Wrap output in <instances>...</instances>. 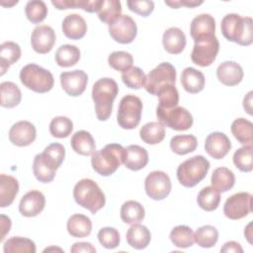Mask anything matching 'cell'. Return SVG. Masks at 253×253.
Returning a JSON list of instances; mask_svg holds the SVG:
<instances>
[{
    "mask_svg": "<svg viewBox=\"0 0 253 253\" xmlns=\"http://www.w3.org/2000/svg\"><path fill=\"white\" fill-rule=\"evenodd\" d=\"M223 37L239 45H250L253 42V21L250 17L238 14L225 15L220 24Z\"/></svg>",
    "mask_w": 253,
    "mask_h": 253,
    "instance_id": "obj_1",
    "label": "cell"
},
{
    "mask_svg": "<svg viewBox=\"0 0 253 253\" xmlns=\"http://www.w3.org/2000/svg\"><path fill=\"white\" fill-rule=\"evenodd\" d=\"M119 93L117 82L109 77L96 81L92 88V99L95 104L96 117L99 121H107L113 110L114 100Z\"/></svg>",
    "mask_w": 253,
    "mask_h": 253,
    "instance_id": "obj_2",
    "label": "cell"
},
{
    "mask_svg": "<svg viewBox=\"0 0 253 253\" xmlns=\"http://www.w3.org/2000/svg\"><path fill=\"white\" fill-rule=\"evenodd\" d=\"M124 156L125 147L123 145L110 143L92 154L91 164L93 169L101 176H110L121 166Z\"/></svg>",
    "mask_w": 253,
    "mask_h": 253,
    "instance_id": "obj_3",
    "label": "cell"
},
{
    "mask_svg": "<svg viewBox=\"0 0 253 253\" xmlns=\"http://www.w3.org/2000/svg\"><path fill=\"white\" fill-rule=\"evenodd\" d=\"M75 202L91 213L95 214L106 204V198L98 184L91 179H82L76 183L73 189Z\"/></svg>",
    "mask_w": 253,
    "mask_h": 253,
    "instance_id": "obj_4",
    "label": "cell"
},
{
    "mask_svg": "<svg viewBox=\"0 0 253 253\" xmlns=\"http://www.w3.org/2000/svg\"><path fill=\"white\" fill-rule=\"evenodd\" d=\"M209 169V160L203 155H196L178 166L177 179L182 186L192 188L206 178Z\"/></svg>",
    "mask_w": 253,
    "mask_h": 253,
    "instance_id": "obj_5",
    "label": "cell"
},
{
    "mask_svg": "<svg viewBox=\"0 0 253 253\" xmlns=\"http://www.w3.org/2000/svg\"><path fill=\"white\" fill-rule=\"evenodd\" d=\"M20 80L25 87L37 93L50 91L54 83L51 72L35 63L27 64L21 69Z\"/></svg>",
    "mask_w": 253,
    "mask_h": 253,
    "instance_id": "obj_6",
    "label": "cell"
},
{
    "mask_svg": "<svg viewBox=\"0 0 253 253\" xmlns=\"http://www.w3.org/2000/svg\"><path fill=\"white\" fill-rule=\"evenodd\" d=\"M142 113V102L134 95H126L122 98L118 114L117 121L119 126L125 129L135 128L141 119Z\"/></svg>",
    "mask_w": 253,
    "mask_h": 253,
    "instance_id": "obj_7",
    "label": "cell"
},
{
    "mask_svg": "<svg viewBox=\"0 0 253 253\" xmlns=\"http://www.w3.org/2000/svg\"><path fill=\"white\" fill-rule=\"evenodd\" d=\"M191 53L192 61L202 67L210 66L216 58L219 50V42L215 35L207 36L195 40Z\"/></svg>",
    "mask_w": 253,
    "mask_h": 253,
    "instance_id": "obj_8",
    "label": "cell"
},
{
    "mask_svg": "<svg viewBox=\"0 0 253 253\" xmlns=\"http://www.w3.org/2000/svg\"><path fill=\"white\" fill-rule=\"evenodd\" d=\"M159 123L174 130H187L193 126V116L183 107L176 106L171 109H156Z\"/></svg>",
    "mask_w": 253,
    "mask_h": 253,
    "instance_id": "obj_9",
    "label": "cell"
},
{
    "mask_svg": "<svg viewBox=\"0 0 253 253\" xmlns=\"http://www.w3.org/2000/svg\"><path fill=\"white\" fill-rule=\"evenodd\" d=\"M176 82V69L169 62H162L153 68L146 76L144 88L151 94L156 95L157 91L164 85Z\"/></svg>",
    "mask_w": 253,
    "mask_h": 253,
    "instance_id": "obj_10",
    "label": "cell"
},
{
    "mask_svg": "<svg viewBox=\"0 0 253 253\" xmlns=\"http://www.w3.org/2000/svg\"><path fill=\"white\" fill-rule=\"evenodd\" d=\"M171 181L169 176L163 171L150 172L144 181L146 195L155 201L165 199L171 192Z\"/></svg>",
    "mask_w": 253,
    "mask_h": 253,
    "instance_id": "obj_11",
    "label": "cell"
},
{
    "mask_svg": "<svg viewBox=\"0 0 253 253\" xmlns=\"http://www.w3.org/2000/svg\"><path fill=\"white\" fill-rule=\"evenodd\" d=\"M252 211V195L240 192L230 196L224 203L223 212L230 219H240Z\"/></svg>",
    "mask_w": 253,
    "mask_h": 253,
    "instance_id": "obj_12",
    "label": "cell"
},
{
    "mask_svg": "<svg viewBox=\"0 0 253 253\" xmlns=\"http://www.w3.org/2000/svg\"><path fill=\"white\" fill-rule=\"evenodd\" d=\"M109 34L119 43H130L136 37L137 27L130 16L121 15L114 24L109 26Z\"/></svg>",
    "mask_w": 253,
    "mask_h": 253,
    "instance_id": "obj_13",
    "label": "cell"
},
{
    "mask_svg": "<svg viewBox=\"0 0 253 253\" xmlns=\"http://www.w3.org/2000/svg\"><path fill=\"white\" fill-rule=\"evenodd\" d=\"M88 83V76L83 70L66 71L60 74V84L64 92L72 97L82 95Z\"/></svg>",
    "mask_w": 253,
    "mask_h": 253,
    "instance_id": "obj_14",
    "label": "cell"
},
{
    "mask_svg": "<svg viewBox=\"0 0 253 253\" xmlns=\"http://www.w3.org/2000/svg\"><path fill=\"white\" fill-rule=\"evenodd\" d=\"M55 33L53 29L46 25L38 26L34 29L31 36L33 49L41 54L49 52L55 43Z\"/></svg>",
    "mask_w": 253,
    "mask_h": 253,
    "instance_id": "obj_15",
    "label": "cell"
},
{
    "mask_svg": "<svg viewBox=\"0 0 253 253\" xmlns=\"http://www.w3.org/2000/svg\"><path fill=\"white\" fill-rule=\"evenodd\" d=\"M37 136L35 126L28 121H20L14 124L9 130L10 141L17 146H28L32 144Z\"/></svg>",
    "mask_w": 253,
    "mask_h": 253,
    "instance_id": "obj_16",
    "label": "cell"
},
{
    "mask_svg": "<svg viewBox=\"0 0 253 253\" xmlns=\"http://www.w3.org/2000/svg\"><path fill=\"white\" fill-rule=\"evenodd\" d=\"M45 206V198L40 191L33 190L24 195L19 204V211L22 215L33 217L40 214Z\"/></svg>",
    "mask_w": 253,
    "mask_h": 253,
    "instance_id": "obj_17",
    "label": "cell"
},
{
    "mask_svg": "<svg viewBox=\"0 0 253 253\" xmlns=\"http://www.w3.org/2000/svg\"><path fill=\"white\" fill-rule=\"evenodd\" d=\"M230 148V140L223 132L214 131L210 133L206 138L205 150L214 159L223 158L229 152Z\"/></svg>",
    "mask_w": 253,
    "mask_h": 253,
    "instance_id": "obj_18",
    "label": "cell"
},
{
    "mask_svg": "<svg viewBox=\"0 0 253 253\" xmlns=\"http://www.w3.org/2000/svg\"><path fill=\"white\" fill-rule=\"evenodd\" d=\"M243 69L235 61H224L216 69V76L219 82L226 86H235L243 79Z\"/></svg>",
    "mask_w": 253,
    "mask_h": 253,
    "instance_id": "obj_19",
    "label": "cell"
},
{
    "mask_svg": "<svg viewBox=\"0 0 253 253\" xmlns=\"http://www.w3.org/2000/svg\"><path fill=\"white\" fill-rule=\"evenodd\" d=\"M123 163L126 168L132 171H138L148 163V152L145 148L132 144L125 148Z\"/></svg>",
    "mask_w": 253,
    "mask_h": 253,
    "instance_id": "obj_20",
    "label": "cell"
},
{
    "mask_svg": "<svg viewBox=\"0 0 253 253\" xmlns=\"http://www.w3.org/2000/svg\"><path fill=\"white\" fill-rule=\"evenodd\" d=\"M61 29L66 38L80 40L87 32V24L79 14H69L63 19Z\"/></svg>",
    "mask_w": 253,
    "mask_h": 253,
    "instance_id": "obj_21",
    "label": "cell"
},
{
    "mask_svg": "<svg viewBox=\"0 0 253 253\" xmlns=\"http://www.w3.org/2000/svg\"><path fill=\"white\" fill-rule=\"evenodd\" d=\"M215 32V21L210 14L196 16L190 26V34L193 40H198L207 36H213Z\"/></svg>",
    "mask_w": 253,
    "mask_h": 253,
    "instance_id": "obj_22",
    "label": "cell"
},
{
    "mask_svg": "<svg viewBox=\"0 0 253 253\" xmlns=\"http://www.w3.org/2000/svg\"><path fill=\"white\" fill-rule=\"evenodd\" d=\"M162 43L167 52L171 54H179L186 46V36L181 29L171 27L164 32Z\"/></svg>",
    "mask_w": 253,
    "mask_h": 253,
    "instance_id": "obj_23",
    "label": "cell"
},
{
    "mask_svg": "<svg viewBox=\"0 0 253 253\" xmlns=\"http://www.w3.org/2000/svg\"><path fill=\"white\" fill-rule=\"evenodd\" d=\"M126 238L130 247L141 250L148 246L151 240V234L146 226L134 223L127 229Z\"/></svg>",
    "mask_w": 253,
    "mask_h": 253,
    "instance_id": "obj_24",
    "label": "cell"
},
{
    "mask_svg": "<svg viewBox=\"0 0 253 253\" xmlns=\"http://www.w3.org/2000/svg\"><path fill=\"white\" fill-rule=\"evenodd\" d=\"M19 192V183L16 178L10 175H0V207H9Z\"/></svg>",
    "mask_w": 253,
    "mask_h": 253,
    "instance_id": "obj_25",
    "label": "cell"
},
{
    "mask_svg": "<svg viewBox=\"0 0 253 253\" xmlns=\"http://www.w3.org/2000/svg\"><path fill=\"white\" fill-rule=\"evenodd\" d=\"M66 228L71 236L83 238L90 235L92 231V221L84 214L75 213L68 218Z\"/></svg>",
    "mask_w": 253,
    "mask_h": 253,
    "instance_id": "obj_26",
    "label": "cell"
},
{
    "mask_svg": "<svg viewBox=\"0 0 253 253\" xmlns=\"http://www.w3.org/2000/svg\"><path fill=\"white\" fill-rule=\"evenodd\" d=\"M181 84L188 93L196 94L204 89L205 76L200 70L193 67H187L182 71Z\"/></svg>",
    "mask_w": 253,
    "mask_h": 253,
    "instance_id": "obj_27",
    "label": "cell"
},
{
    "mask_svg": "<svg viewBox=\"0 0 253 253\" xmlns=\"http://www.w3.org/2000/svg\"><path fill=\"white\" fill-rule=\"evenodd\" d=\"M72 149L83 156L92 155L96 150V143L90 132L86 130L76 131L70 140Z\"/></svg>",
    "mask_w": 253,
    "mask_h": 253,
    "instance_id": "obj_28",
    "label": "cell"
},
{
    "mask_svg": "<svg viewBox=\"0 0 253 253\" xmlns=\"http://www.w3.org/2000/svg\"><path fill=\"white\" fill-rule=\"evenodd\" d=\"M21 57V47L14 42H5L0 45V68L3 75L10 65L14 64Z\"/></svg>",
    "mask_w": 253,
    "mask_h": 253,
    "instance_id": "obj_29",
    "label": "cell"
},
{
    "mask_svg": "<svg viewBox=\"0 0 253 253\" xmlns=\"http://www.w3.org/2000/svg\"><path fill=\"white\" fill-rule=\"evenodd\" d=\"M144 208L136 201H126L121 208V218L125 223H138L144 218Z\"/></svg>",
    "mask_w": 253,
    "mask_h": 253,
    "instance_id": "obj_30",
    "label": "cell"
},
{
    "mask_svg": "<svg viewBox=\"0 0 253 253\" xmlns=\"http://www.w3.org/2000/svg\"><path fill=\"white\" fill-rule=\"evenodd\" d=\"M140 138L147 144H158L165 137L164 126L158 122H150L141 126L139 130Z\"/></svg>",
    "mask_w": 253,
    "mask_h": 253,
    "instance_id": "obj_31",
    "label": "cell"
},
{
    "mask_svg": "<svg viewBox=\"0 0 253 253\" xmlns=\"http://www.w3.org/2000/svg\"><path fill=\"white\" fill-rule=\"evenodd\" d=\"M211 185L218 192H227L229 191L235 183V177L231 170L226 167H218L213 170L211 179Z\"/></svg>",
    "mask_w": 253,
    "mask_h": 253,
    "instance_id": "obj_32",
    "label": "cell"
},
{
    "mask_svg": "<svg viewBox=\"0 0 253 253\" xmlns=\"http://www.w3.org/2000/svg\"><path fill=\"white\" fill-rule=\"evenodd\" d=\"M97 13L103 23L111 26L121 17L122 4L118 0H102Z\"/></svg>",
    "mask_w": 253,
    "mask_h": 253,
    "instance_id": "obj_33",
    "label": "cell"
},
{
    "mask_svg": "<svg viewBox=\"0 0 253 253\" xmlns=\"http://www.w3.org/2000/svg\"><path fill=\"white\" fill-rule=\"evenodd\" d=\"M231 132L238 142L242 144H251L253 140V124L244 119L238 118L231 124Z\"/></svg>",
    "mask_w": 253,
    "mask_h": 253,
    "instance_id": "obj_34",
    "label": "cell"
},
{
    "mask_svg": "<svg viewBox=\"0 0 253 253\" xmlns=\"http://www.w3.org/2000/svg\"><path fill=\"white\" fill-rule=\"evenodd\" d=\"M1 90V106L4 108H14L18 106L22 99V93L19 87L10 81H5L0 84Z\"/></svg>",
    "mask_w": 253,
    "mask_h": 253,
    "instance_id": "obj_35",
    "label": "cell"
},
{
    "mask_svg": "<svg viewBox=\"0 0 253 253\" xmlns=\"http://www.w3.org/2000/svg\"><path fill=\"white\" fill-rule=\"evenodd\" d=\"M198 140L193 134L175 135L170 140L171 150L178 155H185L196 150Z\"/></svg>",
    "mask_w": 253,
    "mask_h": 253,
    "instance_id": "obj_36",
    "label": "cell"
},
{
    "mask_svg": "<svg viewBox=\"0 0 253 253\" xmlns=\"http://www.w3.org/2000/svg\"><path fill=\"white\" fill-rule=\"evenodd\" d=\"M80 59V50L76 45H60L55 52V61L61 67H71Z\"/></svg>",
    "mask_w": 253,
    "mask_h": 253,
    "instance_id": "obj_37",
    "label": "cell"
},
{
    "mask_svg": "<svg viewBox=\"0 0 253 253\" xmlns=\"http://www.w3.org/2000/svg\"><path fill=\"white\" fill-rule=\"evenodd\" d=\"M220 202L219 192L212 186L203 188L197 197V203L201 209L206 211H214Z\"/></svg>",
    "mask_w": 253,
    "mask_h": 253,
    "instance_id": "obj_38",
    "label": "cell"
},
{
    "mask_svg": "<svg viewBox=\"0 0 253 253\" xmlns=\"http://www.w3.org/2000/svg\"><path fill=\"white\" fill-rule=\"evenodd\" d=\"M171 242L178 248H188L194 244V232L187 225H177L170 232Z\"/></svg>",
    "mask_w": 253,
    "mask_h": 253,
    "instance_id": "obj_39",
    "label": "cell"
},
{
    "mask_svg": "<svg viewBox=\"0 0 253 253\" xmlns=\"http://www.w3.org/2000/svg\"><path fill=\"white\" fill-rule=\"evenodd\" d=\"M3 250L5 253H35L36 245L35 242L29 238L13 236L5 241L3 245Z\"/></svg>",
    "mask_w": 253,
    "mask_h": 253,
    "instance_id": "obj_40",
    "label": "cell"
},
{
    "mask_svg": "<svg viewBox=\"0 0 253 253\" xmlns=\"http://www.w3.org/2000/svg\"><path fill=\"white\" fill-rule=\"evenodd\" d=\"M218 240V231L212 225H204L194 233V241L203 248H211Z\"/></svg>",
    "mask_w": 253,
    "mask_h": 253,
    "instance_id": "obj_41",
    "label": "cell"
},
{
    "mask_svg": "<svg viewBox=\"0 0 253 253\" xmlns=\"http://www.w3.org/2000/svg\"><path fill=\"white\" fill-rule=\"evenodd\" d=\"M33 171L37 180H39L42 183L51 182L54 179L56 173V170L44 161L41 153L37 154L34 158Z\"/></svg>",
    "mask_w": 253,
    "mask_h": 253,
    "instance_id": "obj_42",
    "label": "cell"
},
{
    "mask_svg": "<svg viewBox=\"0 0 253 253\" xmlns=\"http://www.w3.org/2000/svg\"><path fill=\"white\" fill-rule=\"evenodd\" d=\"M159 104L157 108L160 109H171L178 106L179 93L175 85L167 84L162 86L156 93Z\"/></svg>",
    "mask_w": 253,
    "mask_h": 253,
    "instance_id": "obj_43",
    "label": "cell"
},
{
    "mask_svg": "<svg viewBox=\"0 0 253 253\" xmlns=\"http://www.w3.org/2000/svg\"><path fill=\"white\" fill-rule=\"evenodd\" d=\"M41 154L42 158L47 162V164L57 170L64 160L65 148L62 144L54 142L47 145Z\"/></svg>",
    "mask_w": 253,
    "mask_h": 253,
    "instance_id": "obj_44",
    "label": "cell"
},
{
    "mask_svg": "<svg viewBox=\"0 0 253 253\" xmlns=\"http://www.w3.org/2000/svg\"><path fill=\"white\" fill-rule=\"evenodd\" d=\"M253 147L252 144L244 145L238 148L233 154L234 165L242 172H251L253 169V158H252Z\"/></svg>",
    "mask_w": 253,
    "mask_h": 253,
    "instance_id": "obj_45",
    "label": "cell"
},
{
    "mask_svg": "<svg viewBox=\"0 0 253 253\" xmlns=\"http://www.w3.org/2000/svg\"><path fill=\"white\" fill-rule=\"evenodd\" d=\"M25 13L30 22L39 24L45 19L47 15V7L43 1L32 0L26 4Z\"/></svg>",
    "mask_w": 253,
    "mask_h": 253,
    "instance_id": "obj_46",
    "label": "cell"
},
{
    "mask_svg": "<svg viewBox=\"0 0 253 253\" xmlns=\"http://www.w3.org/2000/svg\"><path fill=\"white\" fill-rule=\"evenodd\" d=\"M73 129V123L70 119L60 116L55 117L49 124V132L52 136L57 138L67 137Z\"/></svg>",
    "mask_w": 253,
    "mask_h": 253,
    "instance_id": "obj_47",
    "label": "cell"
},
{
    "mask_svg": "<svg viewBox=\"0 0 253 253\" xmlns=\"http://www.w3.org/2000/svg\"><path fill=\"white\" fill-rule=\"evenodd\" d=\"M122 80L130 89H140L144 87L146 75L141 68L134 66L123 72Z\"/></svg>",
    "mask_w": 253,
    "mask_h": 253,
    "instance_id": "obj_48",
    "label": "cell"
},
{
    "mask_svg": "<svg viewBox=\"0 0 253 253\" xmlns=\"http://www.w3.org/2000/svg\"><path fill=\"white\" fill-rule=\"evenodd\" d=\"M133 58L129 52L119 50L112 52L108 57V63L117 71L125 72L132 66Z\"/></svg>",
    "mask_w": 253,
    "mask_h": 253,
    "instance_id": "obj_49",
    "label": "cell"
},
{
    "mask_svg": "<svg viewBox=\"0 0 253 253\" xmlns=\"http://www.w3.org/2000/svg\"><path fill=\"white\" fill-rule=\"evenodd\" d=\"M98 240L107 249H114L120 244V233L114 227H103L98 232Z\"/></svg>",
    "mask_w": 253,
    "mask_h": 253,
    "instance_id": "obj_50",
    "label": "cell"
},
{
    "mask_svg": "<svg viewBox=\"0 0 253 253\" xmlns=\"http://www.w3.org/2000/svg\"><path fill=\"white\" fill-rule=\"evenodd\" d=\"M126 5L128 9L142 17H147L150 15L154 9V2L149 0H141V1H127Z\"/></svg>",
    "mask_w": 253,
    "mask_h": 253,
    "instance_id": "obj_51",
    "label": "cell"
},
{
    "mask_svg": "<svg viewBox=\"0 0 253 253\" xmlns=\"http://www.w3.org/2000/svg\"><path fill=\"white\" fill-rule=\"evenodd\" d=\"M102 0H79L78 1V8L83 9L86 12L89 13H94V12H98L100 5H101Z\"/></svg>",
    "mask_w": 253,
    "mask_h": 253,
    "instance_id": "obj_52",
    "label": "cell"
},
{
    "mask_svg": "<svg viewBox=\"0 0 253 253\" xmlns=\"http://www.w3.org/2000/svg\"><path fill=\"white\" fill-rule=\"evenodd\" d=\"M70 251L72 253H80V252L94 253V252H96V249L89 242H76L72 245V247L70 248Z\"/></svg>",
    "mask_w": 253,
    "mask_h": 253,
    "instance_id": "obj_53",
    "label": "cell"
},
{
    "mask_svg": "<svg viewBox=\"0 0 253 253\" xmlns=\"http://www.w3.org/2000/svg\"><path fill=\"white\" fill-rule=\"evenodd\" d=\"M51 4L58 10L78 8V0H52Z\"/></svg>",
    "mask_w": 253,
    "mask_h": 253,
    "instance_id": "obj_54",
    "label": "cell"
},
{
    "mask_svg": "<svg viewBox=\"0 0 253 253\" xmlns=\"http://www.w3.org/2000/svg\"><path fill=\"white\" fill-rule=\"evenodd\" d=\"M220 252H222V253H243V249L238 242L227 241L220 248Z\"/></svg>",
    "mask_w": 253,
    "mask_h": 253,
    "instance_id": "obj_55",
    "label": "cell"
},
{
    "mask_svg": "<svg viewBox=\"0 0 253 253\" xmlns=\"http://www.w3.org/2000/svg\"><path fill=\"white\" fill-rule=\"evenodd\" d=\"M165 4L172 7V8H179L180 6H187V7H190V8H193V7H196V6H199L201 4H203V1H190V0H187V1H165Z\"/></svg>",
    "mask_w": 253,
    "mask_h": 253,
    "instance_id": "obj_56",
    "label": "cell"
},
{
    "mask_svg": "<svg viewBox=\"0 0 253 253\" xmlns=\"http://www.w3.org/2000/svg\"><path fill=\"white\" fill-rule=\"evenodd\" d=\"M0 222H1V230H2V233H1V237H0V241H2L6 234L10 231V228H11V219L10 217L4 215V214H1L0 215Z\"/></svg>",
    "mask_w": 253,
    "mask_h": 253,
    "instance_id": "obj_57",
    "label": "cell"
},
{
    "mask_svg": "<svg viewBox=\"0 0 253 253\" xmlns=\"http://www.w3.org/2000/svg\"><path fill=\"white\" fill-rule=\"evenodd\" d=\"M252 94L253 92L250 91L243 99V108L249 115H252Z\"/></svg>",
    "mask_w": 253,
    "mask_h": 253,
    "instance_id": "obj_58",
    "label": "cell"
},
{
    "mask_svg": "<svg viewBox=\"0 0 253 253\" xmlns=\"http://www.w3.org/2000/svg\"><path fill=\"white\" fill-rule=\"evenodd\" d=\"M251 225H252V223L250 222V223L247 225L246 229L244 230V235L246 236V238H247V240L249 241V243H252V241H251V237H252V234H251V229H250Z\"/></svg>",
    "mask_w": 253,
    "mask_h": 253,
    "instance_id": "obj_59",
    "label": "cell"
},
{
    "mask_svg": "<svg viewBox=\"0 0 253 253\" xmlns=\"http://www.w3.org/2000/svg\"><path fill=\"white\" fill-rule=\"evenodd\" d=\"M50 250H59V251H62V250H61V249H59V248L50 247V248H46V249H44V250H43V252H46V251H50Z\"/></svg>",
    "mask_w": 253,
    "mask_h": 253,
    "instance_id": "obj_60",
    "label": "cell"
}]
</instances>
